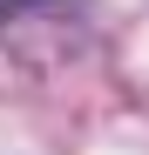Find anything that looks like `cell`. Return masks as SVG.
<instances>
[{
  "mask_svg": "<svg viewBox=\"0 0 149 155\" xmlns=\"http://www.w3.org/2000/svg\"><path fill=\"white\" fill-rule=\"evenodd\" d=\"M20 7H27V0H0V20H7V14H20Z\"/></svg>",
  "mask_w": 149,
  "mask_h": 155,
  "instance_id": "obj_1",
  "label": "cell"
}]
</instances>
